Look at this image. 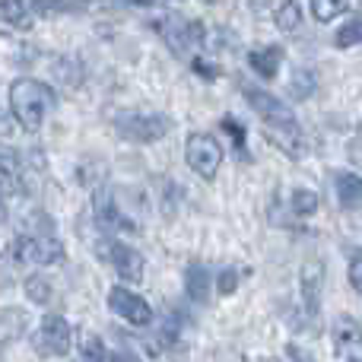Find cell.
Segmentation results:
<instances>
[{"mask_svg": "<svg viewBox=\"0 0 362 362\" xmlns=\"http://www.w3.org/2000/svg\"><path fill=\"white\" fill-rule=\"evenodd\" d=\"M334 350L350 362H362V325L353 315H337L334 321Z\"/></svg>", "mask_w": 362, "mask_h": 362, "instance_id": "10", "label": "cell"}, {"mask_svg": "<svg viewBox=\"0 0 362 362\" xmlns=\"http://www.w3.org/2000/svg\"><path fill=\"white\" fill-rule=\"evenodd\" d=\"M210 270L204 267V264H191L185 274V293L191 302H197V305H204V302H210Z\"/></svg>", "mask_w": 362, "mask_h": 362, "instance_id": "14", "label": "cell"}, {"mask_svg": "<svg viewBox=\"0 0 362 362\" xmlns=\"http://www.w3.org/2000/svg\"><path fill=\"white\" fill-rule=\"evenodd\" d=\"M93 216H95V223H99L105 232H115V229H137L131 219L121 216V210H118V204H115L112 191H105V187H102V191H95V197H93Z\"/></svg>", "mask_w": 362, "mask_h": 362, "instance_id": "12", "label": "cell"}, {"mask_svg": "<svg viewBox=\"0 0 362 362\" xmlns=\"http://www.w3.org/2000/svg\"><path fill=\"white\" fill-rule=\"evenodd\" d=\"M280 61H283V48L280 45H261V48L248 51V64L255 74H261L264 80H270V76L280 70Z\"/></svg>", "mask_w": 362, "mask_h": 362, "instance_id": "13", "label": "cell"}, {"mask_svg": "<svg viewBox=\"0 0 362 362\" xmlns=\"http://www.w3.org/2000/svg\"><path fill=\"white\" fill-rule=\"evenodd\" d=\"M108 359L112 362H140L134 353H127V350H118V353H108Z\"/></svg>", "mask_w": 362, "mask_h": 362, "instance_id": "30", "label": "cell"}, {"mask_svg": "<svg viewBox=\"0 0 362 362\" xmlns=\"http://www.w3.org/2000/svg\"><path fill=\"white\" fill-rule=\"evenodd\" d=\"M115 131L131 144H156L172 131V121L165 115H144V112H127L115 118Z\"/></svg>", "mask_w": 362, "mask_h": 362, "instance_id": "5", "label": "cell"}, {"mask_svg": "<svg viewBox=\"0 0 362 362\" xmlns=\"http://www.w3.org/2000/svg\"><path fill=\"white\" fill-rule=\"evenodd\" d=\"M13 257L23 264H57L64 261V245L54 238V229H51V219L38 229L25 232L13 242Z\"/></svg>", "mask_w": 362, "mask_h": 362, "instance_id": "4", "label": "cell"}, {"mask_svg": "<svg viewBox=\"0 0 362 362\" xmlns=\"http://www.w3.org/2000/svg\"><path fill=\"white\" fill-rule=\"evenodd\" d=\"M108 308L134 327H146L153 321V308L146 305L144 296L131 293V289H124V286H115L112 293H108Z\"/></svg>", "mask_w": 362, "mask_h": 362, "instance_id": "8", "label": "cell"}, {"mask_svg": "<svg viewBox=\"0 0 362 362\" xmlns=\"http://www.w3.org/2000/svg\"><path fill=\"white\" fill-rule=\"evenodd\" d=\"M350 286L362 296V251H356L350 261Z\"/></svg>", "mask_w": 362, "mask_h": 362, "instance_id": "27", "label": "cell"}, {"mask_svg": "<svg viewBox=\"0 0 362 362\" xmlns=\"http://www.w3.org/2000/svg\"><path fill=\"white\" fill-rule=\"evenodd\" d=\"M102 257L112 264L115 274H118L121 280H131V283L144 280V267H146L144 255H140L137 248H131V245H124V242H105V245H102Z\"/></svg>", "mask_w": 362, "mask_h": 362, "instance_id": "9", "label": "cell"}, {"mask_svg": "<svg viewBox=\"0 0 362 362\" xmlns=\"http://www.w3.org/2000/svg\"><path fill=\"white\" fill-rule=\"evenodd\" d=\"M321 286H325V264L305 261V267H302V274H299V299H302V312H305L308 318H318Z\"/></svg>", "mask_w": 362, "mask_h": 362, "instance_id": "11", "label": "cell"}, {"mask_svg": "<svg viewBox=\"0 0 362 362\" xmlns=\"http://www.w3.org/2000/svg\"><path fill=\"white\" fill-rule=\"evenodd\" d=\"M13 191H19V165L10 156H0V200Z\"/></svg>", "mask_w": 362, "mask_h": 362, "instance_id": "19", "label": "cell"}, {"mask_svg": "<svg viewBox=\"0 0 362 362\" xmlns=\"http://www.w3.org/2000/svg\"><path fill=\"white\" fill-rule=\"evenodd\" d=\"M191 67L197 70V74L204 76V80H216V76H219V67H216V64L204 61V57H194V61H191Z\"/></svg>", "mask_w": 362, "mask_h": 362, "instance_id": "28", "label": "cell"}, {"mask_svg": "<svg viewBox=\"0 0 362 362\" xmlns=\"http://www.w3.org/2000/svg\"><path fill=\"white\" fill-rule=\"evenodd\" d=\"M299 23H302V4L289 0V4H280V6H276V25H280L283 32H293Z\"/></svg>", "mask_w": 362, "mask_h": 362, "instance_id": "20", "label": "cell"}, {"mask_svg": "<svg viewBox=\"0 0 362 362\" xmlns=\"http://www.w3.org/2000/svg\"><path fill=\"white\" fill-rule=\"evenodd\" d=\"M321 206V197L315 191H308V187H296L293 191V213L296 216H312V213H318Z\"/></svg>", "mask_w": 362, "mask_h": 362, "instance_id": "18", "label": "cell"}, {"mask_svg": "<svg viewBox=\"0 0 362 362\" xmlns=\"http://www.w3.org/2000/svg\"><path fill=\"white\" fill-rule=\"evenodd\" d=\"M245 362H274V359H257V356H251V359H245Z\"/></svg>", "mask_w": 362, "mask_h": 362, "instance_id": "32", "label": "cell"}, {"mask_svg": "<svg viewBox=\"0 0 362 362\" xmlns=\"http://www.w3.org/2000/svg\"><path fill=\"white\" fill-rule=\"evenodd\" d=\"M219 124H223V131L232 137V144H235V150L245 156V150H248V134H245V127L238 124V121L232 118V115H226V118L219 121Z\"/></svg>", "mask_w": 362, "mask_h": 362, "instance_id": "24", "label": "cell"}, {"mask_svg": "<svg viewBox=\"0 0 362 362\" xmlns=\"http://www.w3.org/2000/svg\"><path fill=\"white\" fill-rule=\"evenodd\" d=\"M245 99H248V105L261 115V121L267 124V131L274 134L276 144H280L293 159H299L302 156V131H299V121H296L293 108H289L286 102L274 99L270 93H264V89H257V86H245Z\"/></svg>", "mask_w": 362, "mask_h": 362, "instance_id": "1", "label": "cell"}, {"mask_svg": "<svg viewBox=\"0 0 362 362\" xmlns=\"http://www.w3.org/2000/svg\"><path fill=\"white\" fill-rule=\"evenodd\" d=\"M334 45L337 48H356V45H362V16H353L350 23H344L337 29V35H334Z\"/></svg>", "mask_w": 362, "mask_h": 362, "instance_id": "17", "label": "cell"}, {"mask_svg": "<svg viewBox=\"0 0 362 362\" xmlns=\"http://www.w3.org/2000/svg\"><path fill=\"white\" fill-rule=\"evenodd\" d=\"M216 286H219V293L223 296H232L238 289V270L235 267H226V270H219V276H216Z\"/></svg>", "mask_w": 362, "mask_h": 362, "instance_id": "26", "label": "cell"}, {"mask_svg": "<svg viewBox=\"0 0 362 362\" xmlns=\"http://www.w3.org/2000/svg\"><path fill=\"white\" fill-rule=\"evenodd\" d=\"M80 362H108V350L95 334H86L83 337V359Z\"/></svg>", "mask_w": 362, "mask_h": 362, "instance_id": "23", "label": "cell"}, {"mask_svg": "<svg viewBox=\"0 0 362 362\" xmlns=\"http://www.w3.org/2000/svg\"><path fill=\"white\" fill-rule=\"evenodd\" d=\"M346 10H350V4H334V0H315L312 4V13L318 23H327V19L340 16V13H346Z\"/></svg>", "mask_w": 362, "mask_h": 362, "instance_id": "25", "label": "cell"}, {"mask_svg": "<svg viewBox=\"0 0 362 362\" xmlns=\"http://www.w3.org/2000/svg\"><path fill=\"white\" fill-rule=\"evenodd\" d=\"M346 153H350V159H353V163L362 165V131H359L356 137L350 140V146H346Z\"/></svg>", "mask_w": 362, "mask_h": 362, "instance_id": "29", "label": "cell"}, {"mask_svg": "<svg viewBox=\"0 0 362 362\" xmlns=\"http://www.w3.org/2000/svg\"><path fill=\"white\" fill-rule=\"evenodd\" d=\"M334 187H337V200H340V206H344V210H362V178L359 175L337 172Z\"/></svg>", "mask_w": 362, "mask_h": 362, "instance_id": "15", "label": "cell"}, {"mask_svg": "<svg viewBox=\"0 0 362 362\" xmlns=\"http://www.w3.org/2000/svg\"><path fill=\"white\" fill-rule=\"evenodd\" d=\"M6 134H10V124H6V118L0 115V137H6Z\"/></svg>", "mask_w": 362, "mask_h": 362, "instance_id": "31", "label": "cell"}, {"mask_svg": "<svg viewBox=\"0 0 362 362\" xmlns=\"http://www.w3.org/2000/svg\"><path fill=\"white\" fill-rule=\"evenodd\" d=\"M32 13H35L32 4H0V19L6 25H13V29H29Z\"/></svg>", "mask_w": 362, "mask_h": 362, "instance_id": "16", "label": "cell"}, {"mask_svg": "<svg viewBox=\"0 0 362 362\" xmlns=\"http://www.w3.org/2000/svg\"><path fill=\"white\" fill-rule=\"evenodd\" d=\"M25 296H29L35 305H45V302H51V283L45 280V276H29V280H25Z\"/></svg>", "mask_w": 362, "mask_h": 362, "instance_id": "22", "label": "cell"}, {"mask_svg": "<svg viewBox=\"0 0 362 362\" xmlns=\"http://www.w3.org/2000/svg\"><path fill=\"white\" fill-rule=\"evenodd\" d=\"M10 108L16 124H23L25 131H38L45 115L54 108V89L32 80V76H23L10 86Z\"/></svg>", "mask_w": 362, "mask_h": 362, "instance_id": "2", "label": "cell"}, {"mask_svg": "<svg viewBox=\"0 0 362 362\" xmlns=\"http://www.w3.org/2000/svg\"><path fill=\"white\" fill-rule=\"evenodd\" d=\"M289 93H293L299 102L308 99V95L315 93V74H312V70H296L293 83H289Z\"/></svg>", "mask_w": 362, "mask_h": 362, "instance_id": "21", "label": "cell"}, {"mask_svg": "<svg viewBox=\"0 0 362 362\" xmlns=\"http://www.w3.org/2000/svg\"><path fill=\"white\" fill-rule=\"evenodd\" d=\"M70 344H74V327L61 318V315H48L42 318L35 331V350L42 356H67Z\"/></svg>", "mask_w": 362, "mask_h": 362, "instance_id": "7", "label": "cell"}, {"mask_svg": "<svg viewBox=\"0 0 362 362\" xmlns=\"http://www.w3.org/2000/svg\"><path fill=\"white\" fill-rule=\"evenodd\" d=\"M185 159H187V165H191V172L213 181L219 165H223V146L216 144L213 134H191L185 144Z\"/></svg>", "mask_w": 362, "mask_h": 362, "instance_id": "6", "label": "cell"}, {"mask_svg": "<svg viewBox=\"0 0 362 362\" xmlns=\"http://www.w3.org/2000/svg\"><path fill=\"white\" fill-rule=\"evenodd\" d=\"M153 29L163 35V42L175 51L178 57H200V48H204V23L200 19H185L178 13H169V16L153 19Z\"/></svg>", "mask_w": 362, "mask_h": 362, "instance_id": "3", "label": "cell"}]
</instances>
